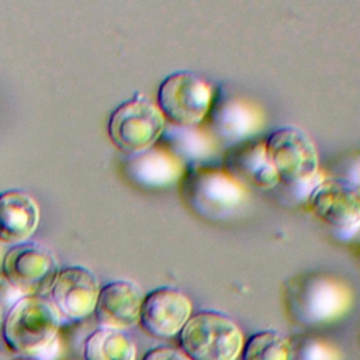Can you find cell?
<instances>
[{"label":"cell","mask_w":360,"mask_h":360,"mask_svg":"<svg viewBox=\"0 0 360 360\" xmlns=\"http://www.w3.org/2000/svg\"><path fill=\"white\" fill-rule=\"evenodd\" d=\"M21 295L11 284L10 281L6 278V276L3 274V271L0 270V309L3 311V314H6L11 305L18 301Z\"/></svg>","instance_id":"obj_21"},{"label":"cell","mask_w":360,"mask_h":360,"mask_svg":"<svg viewBox=\"0 0 360 360\" xmlns=\"http://www.w3.org/2000/svg\"><path fill=\"white\" fill-rule=\"evenodd\" d=\"M6 253V252H4ZM4 253L1 252V246H0V267H1V262H3V256H4Z\"/></svg>","instance_id":"obj_26"},{"label":"cell","mask_w":360,"mask_h":360,"mask_svg":"<svg viewBox=\"0 0 360 360\" xmlns=\"http://www.w3.org/2000/svg\"><path fill=\"white\" fill-rule=\"evenodd\" d=\"M222 167L245 188L271 190L280 184L266 149V141L257 138L228 148Z\"/></svg>","instance_id":"obj_13"},{"label":"cell","mask_w":360,"mask_h":360,"mask_svg":"<svg viewBox=\"0 0 360 360\" xmlns=\"http://www.w3.org/2000/svg\"><path fill=\"white\" fill-rule=\"evenodd\" d=\"M180 183L187 205L204 218H229L248 200V188L228 174L222 166L205 165L187 169Z\"/></svg>","instance_id":"obj_4"},{"label":"cell","mask_w":360,"mask_h":360,"mask_svg":"<svg viewBox=\"0 0 360 360\" xmlns=\"http://www.w3.org/2000/svg\"><path fill=\"white\" fill-rule=\"evenodd\" d=\"M60 315L48 295H24L3 316L1 338L18 356L45 360L58 346Z\"/></svg>","instance_id":"obj_2"},{"label":"cell","mask_w":360,"mask_h":360,"mask_svg":"<svg viewBox=\"0 0 360 360\" xmlns=\"http://www.w3.org/2000/svg\"><path fill=\"white\" fill-rule=\"evenodd\" d=\"M83 360H135L136 346L125 330L96 328L83 340Z\"/></svg>","instance_id":"obj_18"},{"label":"cell","mask_w":360,"mask_h":360,"mask_svg":"<svg viewBox=\"0 0 360 360\" xmlns=\"http://www.w3.org/2000/svg\"><path fill=\"white\" fill-rule=\"evenodd\" d=\"M127 170L129 177L141 186L165 188L181 181L187 167L170 150L156 143L145 152L132 155Z\"/></svg>","instance_id":"obj_17"},{"label":"cell","mask_w":360,"mask_h":360,"mask_svg":"<svg viewBox=\"0 0 360 360\" xmlns=\"http://www.w3.org/2000/svg\"><path fill=\"white\" fill-rule=\"evenodd\" d=\"M59 269L55 256L46 248L32 242L6 250L0 267L21 295H48Z\"/></svg>","instance_id":"obj_9"},{"label":"cell","mask_w":360,"mask_h":360,"mask_svg":"<svg viewBox=\"0 0 360 360\" xmlns=\"http://www.w3.org/2000/svg\"><path fill=\"white\" fill-rule=\"evenodd\" d=\"M291 360H342L339 350L329 342L311 336L295 335L290 338Z\"/></svg>","instance_id":"obj_20"},{"label":"cell","mask_w":360,"mask_h":360,"mask_svg":"<svg viewBox=\"0 0 360 360\" xmlns=\"http://www.w3.org/2000/svg\"><path fill=\"white\" fill-rule=\"evenodd\" d=\"M287 316L302 326H323L336 322L350 309L353 292L340 278L319 273H302L285 283Z\"/></svg>","instance_id":"obj_1"},{"label":"cell","mask_w":360,"mask_h":360,"mask_svg":"<svg viewBox=\"0 0 360 360\" xmlns=\"http://www.w3.org/2000/svg\"><path fill=\"white\" fill-rule=\"evenodd\" d=\"M166 124L156 103L142 94H135L111 112L107 132L118 150L132 156L155 146Z\"/></svg>","instance_id":"obj_6"},{"label":"cell","mask_w":360,"mask_h":360,"mask_svg":"<svg viewBox=\"0 0 360 360\" xmlns=\"http://www.w3.org/2000/svg\"><path fill=\"white\" fill-rule=\"evenodd\" d=\"M6 360H39V359H35V357H28V356H13V357H7Z\"/></svg>","instance_id":"obj_24"},{"label":"cell","mask_w":360,"mask_h":360,"mask_svg":"<svg viewBox=\"0 0 360 360\" xmlns=\"http://www.w3.org/2000/svg\"><path fill=\"white\" fill-rule=\"evenodd\" d=\"M290 338L277 330H260L252 335L242 347V360H291Z\"/></svg>","instance_id":"obj_19"},{"label":"cell","mask_w":360,"mask_h":360,"mask_svg":"<svg viewBox=\"0 0 360 360\" xmlns=\"http://www.w3.org/2000/svg\"><path fill=\"white\" fill-rule=\"evenodd\" d=\"M266 149L280 183L291 187L307 201L309 193L325 177L319 170L318 150L311 138L300 128L281 127L269 135Z\"/></svg>","instance_id":"obj_3"},{"label":"cell","mask_w":360,"mask_h":360,"mask_svg":"<svg viewBox=\"0 0 360 360\" xmlns=\"http://www.w3.org/2000/svg\"><path fill=\"white\" fill-rule=\"evenodd\" d=\"M179 343L190 360H236L245 340L229 316L217 311H200L183 326Z\"/></svg>","instance_id":"obj_5"},{"label":"cell","mask_w":360,"mask_h":360,"mask_svg":"<svg viewBox=\"0 0 360 360\" xmlns=\"http://www.w3.org/2000/svg\"><path fill=\"white\" fill-rule=\"evenodd\" d=\"M100 287L96 274L90 269L66 266L59 269L48 298L60 318L82 321L93 315Z\"/></svg>","instance_id":"obj_12"},{"label":"cell","mask_w":360,"mask_h":360,"mask_svg":"<svg viewBox=\"0 0 360 360\" xmlns=\"http://www.w3.org/2000/svg\"><path fill=\"white\" fill-rule=\"evenodd\" d=\"M311 211L335 232L350 239L360 232V187L343 177H323L309 193Z\"/></svg>","instance_id":"obj_8"},{"label":"cell","mask_w":360,"mask_h":360,"mask_svg":"<svg viewBox=\"0 0 360 360\" xmlns=\"http://www.w3.org/2000/svg\"><path fill=\"white\" fill-rule=\"evenodd\" d=\"M141 360H190L181 350L169 346H156L149 349Z\"/></svg>","instance_id":"obj_22"},{"label":"cell","mask_w":360,"mask_h":360,"mask_svg":"<svg viewBox=\"0 0 360 360\" xmlns=\"http://www.w3.org/2000/svg\"><path fill=\"white\" fill-rule=\"evenodd\" d=\"M3 316H4V314H3V311L0 309V335H1V325H3Z\"/></svg>","instance_id":"obj_25"},{"label":"cell","mask_w":360,"mask_h":360,"mask_svg":"<svg viewBox=\"0 0 360 360\" xmlns=\"http://www.w3.org/2000/svg\"><path fill=\"white\" fill-rule=\"evenodd\" d=\"M339 177H343L349 181H352L353 184H356L357 187H360V155H357L356 158H353L350 160L346 172Z\"/></svg>","instance_id":"obj_23"},{"label":"cell","mask_w":360,"mask_h":360,"mask_svg":"<svg viewBox=\"0 0 360 360\" xmlns=\"http://www.w3.org/2000/svg\"><path fill=\"white\" fill-rule=\"evenodd\" d=\"M143 295L142 290L128 280L101 285L93 311L98 326L125 330L138 325Z\"/></svg>","instance_id":"obj_14"},{"label":"cell","mask_w":360,"mask_h":360,"mask_svg":"<svg viewBox=\"0 0 360 360\" xmlns=\"http://www.w3.org/2000/svg\"><path fill=\"white\" fill-rule=\"evenodd\" d=\"M215 91L202 77L188 70L170 73L158 89L156 104L167 124L201 125L210 112Z\"/></svg>","instance_id":"obj_7"},{"label":"cell","mask_w":360,"mask_h":360,"mask_svg":"<svg viewBox=\"0 0 360 360\" xmlns=\"http://www.w3.org/2000/svg\"><path fill=\"white\" fill-rule=\"evenodd\" d=\"M158 143L170 150L187 169L211 165L218 156L221 146L207 127H181L173 124H166Z\"/></svg>","instance_id":"obj_15"},{"label":"cell","mask_w":360,"mask_h":360,"mask_svg":"<svg viewBox=\"0 0 360 360\" xmlns=\"http://www.w3.org/2000/svg\"><path fill=\"white\" fill-rule=\"evenodd\" d=\"M188 297L174 287H158L143 295L138 325L156 339L179 336L193 315Z\"/></svg>","instance_id":"obj_11"},{"label":"cell","mask_w":360,"mask_h":360,"mask_svg":"<svg viewBox=\"0 0 360 360\" xmlns=\"http://www.w3.org/2000/svg\"><path fill=\"white\" fill-rule=\"evenodd\" d=\"M205 121L218 143L229 148L255 139L263 128V115L256 105L232 94L215 93Z\"/></svg>","instance_id":"obj_10"},{"label":"cell","mask_w":360,"mask_h":360,"mask_svg":"<svg viewBox=\"0 0 360 360\" xmlns=\"http://www.w3.org/2000/svg\"><path fill=\"white\" fill-rule=\"evenodd\" d=\"M39 225V207L27 193L7 190L0 194V243L27 242Z\"/></svg>","instance_id":"obj_16"}]
</instances>
